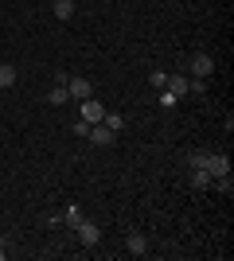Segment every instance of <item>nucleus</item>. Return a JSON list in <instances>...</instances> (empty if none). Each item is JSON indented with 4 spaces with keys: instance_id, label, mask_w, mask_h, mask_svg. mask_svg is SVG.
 Masks as SVG:
<instances>
[{
    "instance_id": "nucleus-9",
    "label": "nucleus",
    "mask_w": 234,
    "mask_h": 261,
    "mask_svg": "<svg viewBox=\"0 0 234 261\" xmlns=\"http://www.w3.org/2000/svg\"><path fill=\"white\" fill-rule=\"evenodd\" d=\"M51 12H55V20H70V16H74V0H55Z\"/></svg>"
},
{
    "instance_id": "nucleus-4",
    "label": "nucleus",
    "mask_w": 234,
    "mask_h": 261,
    "mask_svg": "<svg viewBox=\"0 0 234 261\" xmlns=\"http://www.w3.org/2000/svg\"><path fill=\"white\" fill-rule=\"evenodd\" d=\"M90 141L98 144V148H110V144L117 141V133H113V129H106V125L98 121V125H90Z\"/></svg>"
},
{
    "instance_id": "nucleus-13",
    "label": "nucleus",
    "mask_w": 234,
    "mask_h": 261,
    "mask_svg": "<svg viewBox=\"0 0 234 261\" xmlns=\"http://www.w3.org/2000/svg\"><path fill=\"white\" fill-rule=\"evenodd\" d=\"M101 125H106V129H113V133H121V129H125V117H121V113H106V117H101Z\"/></svg>"
},
{
    "instance_id": "nucleus-15",
    "label": "nucleus",
    "mask_w": 234,
    "mask_h": 261,
    "mask_svg": "<svg viewBox=\"0 0 234 261\" xmlns=\"http://www.w3.org/2000/svg\"><path fill=\"white\" fill-rule=\"evenodd\" d=\"M63 222H67V226L74 230L78 222H82V215H78V207H67V211H63Z\"/></svg>"
},
{
    "instance_id": "nucleus-10",
    "label": "nucleus",
    "mask_w": 234,
    "mask_h": 261,
    "mask_svg": "<svg viewBox=\"0 0 234 261\" xmlns=\"http://www.w3.org/2000/svg\"><path fill=\"white\" fill-rule=\"evenodd\" d=\"M12 86H16V66L0 63V90H12Z\"/></svg>"
},
{
    "instance_id": "nucleus-19",
    "label": "nucleus",
    "mask_w": 234,
    "mask_h": 261,
    "mask_svg": "<svg viewBox=\"0 0 234 261\" xmlns=\"http://www.w3.org/2000/svg\"><path fill=\"white\" fill-rule=\"evenodd\" d=\"M0 257H4V234H0Z\"/></svg>"
},
{
    "instance_id": "nucleus-12",
    "label": "nucleus",
    "mask_w": 234,
    "mask_h": 261,
    "mask_svg": "<svg viewBox=\"0 0 234 261\" xmlns=\"http://www.w3.org/2000/svg\"><path fill=\"white\" fill-rule=\"evenodd\" d=\"M47 101H51V106H67V101H70L67 86H51V94H47Z\"/></svg>"
},
{
    "instance_id": "nucleus-5",
    "label": "nucleus",
    "mask_w": 234,
    "mask_h": 261,
    "mask_svg": "<svg viewBox=\"0 0 234 261\" xmlns=\"http://www.w3.org/2000/svg\"><path fill=\"white\" fill-rule=\"evenodd\" d=\"M67 94L70 98H90V94H94V86H90V78H67Z\"/></svg>"
},
{
    "instance_id": "nucleus-18",
    "label": "nucleus",
    "mask_w": 234,
    "mask_h": 261,
    "mask_svg": "<svg viewBox=\"0 0 234 261\" xmlns=\"http://www.w3.org/2000/svg\"><path fill=\"white\" fill-rule=\"evenodd\" d=\"M70 129H74V137H90V121H82V117H78L74 125H70Z\"/></svg>"
},
{
    "instance_id": "nucleus-7",
    "label": "nucleus",
    "mask_w": 234,
    "mask_h": 261,
    "mask_svg": "<svg viewBox=\"0 0 234 261\" xmlns=\"http://www.w3.org/2000/svg\"><path fill=\"white\" fill-rule=\"evenodd\" d=\"M164 90H168L176 101H179V98H188V78H184V74H168V86H164Z\"/></svg>"
},
{
    "instance_id": "nucleus-16",
    "label": "nucleus",
    "mask_w": 234,
    "mask_h": 261,
    "mask_svg": "<svg viewBox=\"0 0 234 261\" xmlns=\"http://www.w3.org/2000/svg\"><path fill=\"white\" fill-rule=\"evenodd\" d=\"M207 160H211V152H207V148L191 152V168H207Z\"/></svg>"
},
{
    "instance_id": "nucleus-6",
    "label": "nucleus",
    "mask_w": 234,
    "mask_h": 261,
    "mask_svg": "<svg viewBox=\"0 0 234 261\" xmlns=\"http://www.w3.org/2000/svg\"><path fill=\"white\" fill-rule=\"evenodd\" d=\"M125 250L133 253V257H145V253H148V238H145V234H137V230H133V234L125 238Z\"/></svg>"
},
{
    "instance_id": "nucleus-1",
    "label": "nucleus",
    "mask_w": 234,
    "mask_h": 261,
    "mask_svg": "<svg viewBox=\"0 0 234 261\" xmlns=\"http://www.w3.org/2000/svg\"><path fill=\"white\" fill-rule=\"evenodd\" d=\"M101 117H106V106H101V101L94 98V94H90V98H82V121H90V125H98Z\"/></svg>"
},
{
    "instance_id": "nucleus-8",
    "label": "nucleus",
    "mask_w": 234,
    "mask_h": 261,
    "mask_svg": "<svg viewBox=\"0 0 234 261\" xmlns=\"http://www.w3.org/2000/svg\"><path fill=\"white\" fill-rule=\"evenodd\" d=\"M207 172H211V179H219V175H230V160L211 152V160H207Z\"/></svg>"
},
{
    "instance_id": "nucleus-14",
    "label": "nucleus",
    "mask_w": 234,
    "mask_h": 261,
    "mask_svg": "<svg viewBox=\"0 0 234 261\" xmlns=\"http://www.w3.org/2000/svg\"><path fill=\"white\" fill-rule=\"evenodd\" d=\"M188 94L203 98V94H207V78H188Z\"/></svg>"
},
{
    "instance_id": "nucleus-17",
    "label": "nucleus",
    "mask_w": 234,
    "mask_h": 261,
    "mask_svg": "<svg viewBox=\"0 0 234 261\" xmlns=\"http://www.w3.org/2000/svg\"><path fill=\"white\" fill-rule=\"evenodd\" d=\"M148 82H152L156 90H164V86H168V70H152V74H148Z\"/></svg>"
},
{
    "instance_id": "nucleus-2",
    "label": "nucleus",
    "mask_w": 234,
    "mask_h": 261,
    "mask_svg": "<svg viewBox=\"0 0 234 261\" xmlns=\"http://www.w3.org/2000/svg\"><path fill=\"white\" fill-rule=\"evenodd\" d=\"M215 59L211 55H191V78H211Z\"/></svg>"
},
{
    "instance_id": "nucleus-11",
    "label": "nucleus",
    "mask_w": 234,
    "mask_h": 261,
    "mask_svg": "<svg viewBox=\"0 0 234 261\" xmlns=\"http://www.w3.org/2000/svg\"><path fill=\"white\" fill-rule=\"evenodd\" d=\"M191 187H211V172L207 168H191Z\"/></svg>"
},
{
    "instance_id": "nucleus-3",
    "label": "nucleus",
    "mask_w": 234,
    "mask_h": 261,
    "mask_svg": "<svg viewBox=\"0 0 234 261\" xmlns=\"http://www.w3.org/2000/svg\"><path fill=\"white\" fill-rule=\"evenodd\" d=\"M74 234H78V242H82V246H98V238H101V230L94 226V222H86V218L74 226Z\"/></svg>"
}]
</instances>
